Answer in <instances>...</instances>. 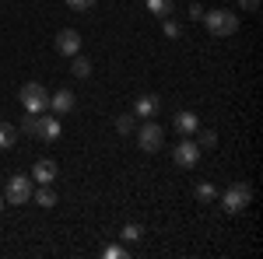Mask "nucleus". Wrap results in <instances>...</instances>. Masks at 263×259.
Here are the masks:
<instances>
[{"label":"nucleus","mask_w":263,"mask_h":259,"mask_svg":"<svg viewBox=\"0 0 263 259\" xmlns=\"http://www.w3.org/2000/svg\"><path fill=\"white\" fill-rule=\"evenodd\" d=\"M214 144H218V133H214V130H200L197 147H200V151H207V147H214Z\"/></svg>","instance_id":"nucleus-20"},{"label":"nucleus","mask_w":263,"mask_h":259,"mask_svg":"<svg viewBox=\"0 0 263 259\" xmlns=\"http://www.w3.org/2000/svg\"><path fill=\"white\" fill-rule=\"evenodd\" d=\"M130 130H134V116H120V119H116V133H123V137H126Z\"/></svg>","instance_id":"nucleus-21"},{"label":"nucleus","mask_w":263,"mask_h":259,"mask_svg":"<svg viewBox=\"0 0 263 259\" xmlns=\"http://www.w3.org/2000/svg\"><path fill=\"white\" fill-rule=\"evenodd\" d=\"M63 133V123H60V116H46V119L39 123V137L42 140H57Z\"/></svg>","instance_id":"nucleus-10"},{"label":"nucleus","mask_w":263,"mask_h":259,"mask_svg":"<svg viewBox=\"0 0 263 259\" xmlns=\"http://www.w3.org/2000/svg\"><path fill=\"white\" fill-rule=\"evenodd\" d=\"M165 35H168V39H179V35H182V28H179V25H176L172 18H165Z\"/></svg>","instance_id":"nucleus-23"},{"label":"nucleus","mask_w":263,"mask_h":259,"mask_svg":"<svg viewBox=\"0 0 263 259\" xmlns=\"http://www.w3.org/2000/svg\"><path fill=\"white\" fill-rule=\"evenodd\" d=\"M78 49H81V35L74 28H63L60 35H57V53L60 56H78Z\"/></svg>","instance_id":"nucleus-7"},{"label":"nucleus","mask_w":263,"mask_h":259,"mask_svg":"<svg viewBox=\"0 0 263 259\" xmlns=\"http://www.w3.org/2000/svg\"><path fill=\"white\" fill-rule=\"evenodd\" d=\"M214 196H218V189H214L211 182H200V186H197V200H200V203H211Z\"/></svg>","instance_id":"nucleus-19"},{"label":"nucleus","mask_w":263,"mask_h":259,"mask_svg":"<svg viewBox=\"0 0 263 259\" xmlns=\"http://www.w3.org/2000/svg\"><path fill=\"white\" fill-rule=\"evenodd\" d=\"M14 140H18V133H14V126H11V123H0V151L14 147Z\"/></svg>","instance_id":"nucleus-16"},{"label":"nucleus","mask_w":263,"mask_h":259,"mask_svg":"<svg viewBox=\"0 0 263 259\" xmlns=\"http://www.w3.org/2000/svg\"><path fill=\"white\" fill-rule=\"evenodd\" d=\"M53 179H57V161L39 158L35 165H32V182H39V186H49Z\"/></svg>","instance_id":"nucleus-8"},{"label":"nucleus","mask_w":263,"mask_h":259,"mask_svg":"<svg viewBox=\"0 0 263 259\" xmlns=\"http://www.w3.org/2000/svg\"><path fill=\"white\" fill-rule=\"evenodd\" d=\"M176 130H179L182 137H186V133H197V130H200V119H197L193 112H179V116H176Z\"/></svg>","instance_id":"nucleus-12"},{"label":"nucleus","mask_w":263,"mask_h":259,"mask_svg":"<svg viewBox=\"0 0 263 259\" xmlns=\"http://www.w3.org/2000/svg\"><path fill=\"white\" fill-rule=\"evenodd\" d=\"M172 158H176L179 168H193V165L200 161V147H197V140H182L179 147L172 151Z\"/></svg>","instance_id":"nucleus-6"},{"label":"nucleus","mask_w":263,"mask_h":259,"mask_svg":"<svg viewBox=\"0 0 263 259\" xmlns=\"http://www.w3.org/2000/svg\"><path fill=\"white\" fill-rule=\"evenodd\" d=\"M70 60H74L70 70H74L78 77H91V60H84V56H70Z\"/></svg>","instance_id":"nucleus-18"},{"label":"nucleus","mask_w":263,"mask_h":259,"mask_svg":"<svg viewBox=\"0 0 263 259\" xmlns=\"http://www.w3.org/2000/svg\"><path fill=\"white\" fill-rule=\"evenodd\" d=\"M32 196H35V203H39V207H46V210H49V207H57V193H53L49 186H42L39 193L32 189Z\"/></svg>","instance_id":"nucleus-15"},{"label":"nucleus","mask_w":263,"mask_h":259,"mask_svg":"<svg viewBox=\"0 0 263 259\" xmlns=\"http://www.w3.org/2000/svg\"><path fill=\"white\" fill-rule=\"evenodd\" d=\"M200 21L207 25V32H211L214 39H228V35H235V32H239V14H235V11H224V7L203 11Z\"/></svg>","instance_id":"nucleus-1"},{"label":"nucleus","mask_w":263,"mask_h":259,"mask_svg":"<svg viewBox=\"0 0 263 259\" xmlns=\"http://www.w3.org/2000/svg\"><path fill=\"white\" fill-rule=\"evenodd\" d=\"M134 109H137V116H141V119H151V116L158 112V95H141Z\"/></svg>","instance_id":"nucleus-11"},{"label":"nucleus","mask_w":263,"mask_h":259,"mask_svg":"<svg viewBox=\"0 0 263 259\" xmlns=\"http://www.w3.org/2000/svg\"><path fill=\"white\" fill-rule=\"evenodd\" d=\"M221 207L228 214H242L246 207H249V186H246V182H232V186L224 189V196H221Z\"/></svg>","instance_id":"nucleus-4"},{"label":"nucleus","mask_w":263,"mask_h":259,"mask_svg":"<svg viewBox=\"0 0 263 259\" xmlns=\"http://www.w3.org/2000/svg\"><path fill=\"white\" fill-rule=\"evenodd\" d=\"M49 109H53V116H63V112H70L74 109V91H57V95H49Z\"/></svg>","instance_id":"nucleus-9"},{"label":"nucleus","mask_w":263,"mask_h":259,"mask_svg":"<svg viewBox=\"0 0 263 259\" xmlns=\"http://www.w3.org/2000/svg\"><path fill=\"white\" fill-rule=\"evenodd\" d=\"M120 238L123 242H141L144 238V228H141V224H126V228L120 231Z\"/></svg>","instance_id":"nucleus-17"},{"label":"nucleus","mask_w":263,"mask_h":259,"mask_svg":"<svg viewBox=\"0 0 263 259\" xmlns=\"http://www.w3.org/2000/svg\"><path fill=\"white\" fill-rule=\"evenodd\" d=\"M242 11H260V0H239Z\"/></svg>","instance_id":"nucleus-25"},{"label":"nucleus","mask_w":263,"mask_h":259,"mask_svg":"<svg viewBox=\"0 0 263 259\" xmlns=\"http://www.w3.org/2000/svg\"><path fill=\"white\" fill-rule=\"evenodd\" d=\"M144 4H147V11L155 18H168L172 14V0H144Z\"/></svg>","instance_id":"nucleus-14"},{"label":"nucleus","mask_w":263,"mask_h":259,"mask_svg":"<svg viewBox=\"0 0 263 259\" xmlns=\"http://www.w3.org/2000/svg\"><path fill=\"white\" fill-rule=\"evenodd\" d=\"M18 98H21V105H25L28 112H46V109H49V95H46V88H42V84H35V81L21 84Z\"/></svg>","instance_id":"nucleus-2"},{"label":"nucleus","mask_w":263,"mask_h":259,"mask_svg":"<svg viewBox=\"0 0 263 259\" xmlns=\"http://www.w3.org/2000/svg\"><path fill=\"white\" fill-rule=\"evenodd\" d=\"M102 256H105V259H123V256H126V249H123V245H109Z\"/></svg>","instance_id":"nucleus-24"},{"label":"nucleus","mask_w":263,"mask_h":259,"mask_svg":"<svg viewBox=\"0 0 263 259\" xmlns=\"http://www.w3.org/2000/svg\"><path fill=\"white\" fill-rule=\"evenodd\" d=\"M39 123H42L39 112H28V116L21 119V133H25V137H39Z\"/></svg>","instance_id":"nucleus-13"},{"label":"nucleus","mask_w":263,"mask_h":259,"mask_svg":"<svg viewBox=\"0 0 263 259\" xmlns=\"http://www.w3.org/2000/svg\"><path fill=\"white\" fill-rule=\"evenodd\" d=\"M0 210H4V196H0Z\"/></svg>","instance_id":"nucleus-27"},{"label":"nucleus","mask_w":263,"mask_h":259,"mask_svg":"<svg viewBox=\"0 0 263 259\" xmlns=\"http://www.w3.org/2000/svg\"><path fill=\"white\" fill-rule=\"evenodd\" d=\"M99 0H67V7H74V11H91Z\"/></svg>","instance_id":"nucleus-22"},{"label":"nucleus","mask_w":263,"mask_h":259,"mask_svg":"<svg viewBox=\"0 0 263 259\" xmlns=\"http://www.w3.org/2000/svg\"><path fill=\"white\" fill-rule=\"evenodd\" d=\"M4 200L11 207H21L32 200V175H11L7 179V189H4Z\"/></svg>","instance_id":"nucleus-3"},{"label":"nucleus","mask_w":263,"mask_h":259,"mask_svg":"<svg viewBox=\"0 0 263 259\" xmlns=\"http://www.w3.org/2000/svg\"><path fill=\"white\" fill-rule=\"evenodd\" d=\"M190 18H197V21L203 18V7H200V4H193V7H190Z\"/></svg>","instance_id":"nucleus-26"},{"label":"nucleus","mask_w":263,"mask_h":259,"mask_svg":"<svg viewBox=\"0 0 263 259\" xmlns=\"http://www.w3.org/2000/svg\"><path fill=\"white\" fill-rule=\"evenodd\" d=\"M137 144H141V151H158V147L165 144V130L158 126V123H141Z\"/></svg>","instance_id":"nucleus-5"}]
</instances>
